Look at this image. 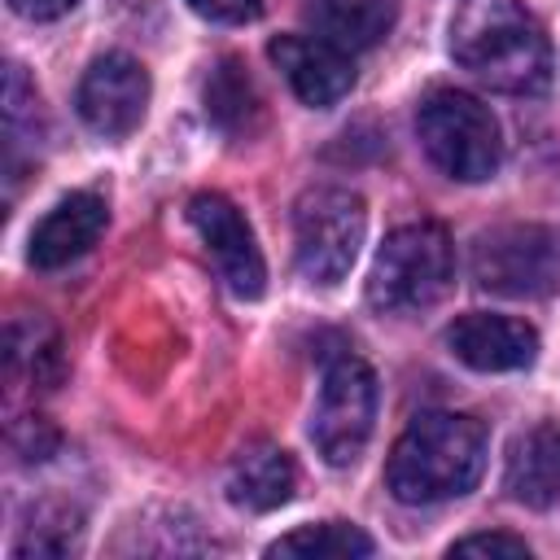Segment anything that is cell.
I'll return each mask as SVG.
<instances>
[{
    "label": "cell",
    "instance_id": "6da1fadb",
    "mask_svg": "<svg viewBox=\"0 0 560 560\" xmlns=\"http://www.w3.org/2000/svg\"><path fill=\"white\" fill-rule=\"evenodd\" d=\"M451 57L508 96H538L551 83L547 31L516 0H459L451 13Z\"/></svg>",
    "mask_w": 560,
    "mask_h": 560
},
{
    "label": "cell",
    "instance_id": "7a4b0ae2",
    "mask_svg": "<svg viewBox=\"0 0 560 560\" xmlns=\"http://www.w3.org/2000/svg\"><path fill=\"white\" fill-rule=\"evenodd\" d=\"M486 472V429L464 411H420L385 459V486L398 503H446Z\"/></svg>",
    "mask_w": 560,
    "mask_h": 560
},
{
    "label": "cell",
    "instance_id": "3957f363",
    "mask_svg": "<svg viewBox=\"0 0 560 560\" xmlns=\"http://www.w3.org/2000/svg\"><path fill=\"white\" fill-rule=\"evenodd\" d=\"M455 280V249L442 223H402L394 228L368 276V302L385 315H416L446 298Z\"/></svg>",
    "mask_w": 560,
    "mask_h": 560
},
{
    "label": "cell",
    "instance_id": "277c9868",
    "mask_svg": "<svg viewBox=\"0 0 560 560\" xmlns=\"http://www.w3.org/2000/svg\"><path fill=\"white\" fill-rule=\"evenodd\" d=\"M416 136L429 162L459 184H481L499 171L503 158L499 122L477 96L459 88H433L416 105Z\"/></svg>",
    "mask_w": 560,
    "mask_h": 560
},
{
    "label": "cell",
    "instance_id": "5b68a950",
    "mask_svg": "<svg viewBox=\"0 0 560 560\" xmlns=\"http://www.w3.org/2000/svg\"><path fill=\"white\" fill-rule=\"evenodd\" d=\"M368 232L363 197L350 188H306L293 206V262L311 284H341Z\"/></svg>",
    "mask_w": 560,
    "mask_h": 560
},
{
    "label": "cell",
    "instance_id": "8992f818",
    "mask_svg": "<svg viewBox=\"0 0 560 560\" xmlns=\"http://www.w3.org/2000/svg\"><path fill=\"white\" fill-rule=\"evenodd\" d=\"M376 424V376L359 354H332L324 363L319 398L311 407V442L324 464L346 468L363 455Z\"/></svg>",
    "mask_w": 560,
    "mask_h": 560
},
{
    "label": "cell",
    "instance_id": "52a82bcc",
    "mask_svg": "<svg viewBox=\"0 0 560 560\" xmlns=\"http://www.w3.org/2000/svg\"><path fill=\"white\" fill-rule=\"evenodd\" d=\"M472 280L499 298H542L560 284V232L538 223L490 228L472 245Z\"/></svg>",
    "mask_w": 560,
    "mask_h": 560
},
{
    "label": "cell",
    "instance_id": "ba28073f",
    "mask_svg": "<svg viewBox=\"0 0 560 560\" xmlns=\"http://www.w3.org/2000/svg\"><path fill=\"white\" fill-rule=\"evenodd\" d=\"M188 223L197 228V236L206 241V254L214 258L223 284L254 302L262 298L267 289V267H262V254H258V241L249 232V223L241 219V210L223 197V192H197L188 201Z\"/></svg>",
    "mask_w": 560,
    "mask_h": 560
},
{
    "label": "cell",
    "instance_id": "9c48e42d",
    "mask_svg": "<svg viewBox=\"0 0 560 560\" xmlns=\"http://www.w3.org/2000/svg\"><path fill=\"white\" fill-rule=\"evenodd\" d=\"M74 105H79V118L96 136H109V140L131 136L144 118V105H149V74L136 57L105 52L83 70Z\"/></svg>",
    "mask_w": 560,
    "mask_h": 560
},
{
    "label": "cell",
    "instance_id": "30bf717a",
    "mask_svg": "<svg viewBox=\"0 0 560 560\" xmlns=\"http://www.w3.org/2000/svg\"><path fill=\"white\" fill-rule=\"evenodd\" d=\"M267 57L284 74L293 96L302 105H311V109H328V105H337L354 88L350 52L332 48L319 35H276L267 44Z\"/></svg>",
    "mask_w": 560,
    "mask_h": 560
},
{
    "label": "cell",
    "instance_id": "8fae6325",
    "mask_svg": "<svg viewBox=\"0 0 560 560\" xmlns=\"http://www.w3.org/2000/svg\"><path fill=\"white\" fill-rule=\"evenodd\" d=\"M446 346L472 372H521L538 354V332L512 315L468 311L446 328Z\"/></svg>",
    "mask_w": 560,
    "mask_h": 560
},
{
    "label": "cell",
    "instance_id": "7c38bea8",
    "mask_svg": "<svg viewBox=\"0 0 560 560\" xmlns=\"http://www.w3.org/2000/svg\"><path fill=\"white\" fill-rule=\"evenodd\" d=\"M105 223H109V210L96 192H66L31 232V245H26L31 267H39V271L70 267L101 241Z\"/></svg>",
    "mask_w": 560,
    "mask_h": 560
},
{
    "label": "cell",
    "instance_id": "4fadbf2b",
    "mask_svg": "<svg viewBox=\"0 0 560 560\" xmlns=\"http://www.w3.org/2000/svg\"><path fill=\"white\" fill-rule=\"evenodd\" d=\"M503 490L525 508H551L560 499V429L534 424L512 438L503 464Z\"/></svg>",
    "mask_w": 560,
    "mask_h": 560
},
{
    "label": "cell",
    "instance_id": "5bb4252c",
    "mask_svg": "<svg viewBox=\"0 0 560 560\" xmlns=\"http://www.w3.org/2000/svg\"><path fill=\"white\" fill-rule=\"evenodd\" d=\"M293 486H298V468H293L289 451H280L276 442L245 446L228 468V499L245 512H271L280 503H289Z\"/></svg>",
    "mask_w": 560,
    "mask_h": 560
},
{
    "label": "cell",
    "instance_id": "9a60e30c",
    "mask_svg": "<svg viewBox=\"0 0 560 560\" xmlns=\"http://www.w3.org/2000/svg\"><path fill=\"white\" fill-rule=\"evenodd\" d=\"M306 26L341 52L376 48L394 26V0H306Z\"/></svg>",
    "mask_w": 560,
    "mask_h": 560
},
{
    "label": "cell",
    "instance_id": "2e32d148",
    "mask_svg": "<svg viewBox=\"0 0 560 560\" xmlns=\"http://www.w3.org/2000/svg\"><path fill=\"white\" fill-rule=\"evenodd\" d=\"M206 118L223 136H254L262 122V96L236 57H223L206 79Z\"/></svg>",
    "mask_w": 560,
    "mask_h": 560
},
{
    "label": "cell",
    "instance_id": "e0dca14e",
    "mask_svg": "<svg viewBox=\"0 0 560 560\" xmlns=\"http://www.w3.org/2000/svg\"><path fill=\"white\" fill-rule=\"evenodd\" d=\"M372 551H376V542L350 521L302 525L267 547V556H302V560H350V556H372Z\"/></svg>",
    "mask_w": 560,
    "mask_h": 560
},
{
    "label": "cell",
    "instance_id": "ac0fdd59",
    "mask_svg": "<svg viewBox=\"0 0 560 560\" xmlns=\"http://www.w3.org/2000/svg\"><path fill=\"white\" fill-rule=\"evenodd\" d=\"M451 556H529V547L525 538H512V534H468L451 542Z\"/></svg>",
    "mask_w": 560,
    "mask_h": 560
},
{
    "label": "cell",
    "instance_id": "d6986e66",
    "mask_svg": "<svg viewBox=\"0 0 560 560\" xmlns=\"http://www.w3.org/2000/svg\"><path fill=\"white\" fill-rule=\"evenodd\" d=\"M188 9L223 26H245L262 13V0H188Z\"/></svg>",
    "mask_w": 560,
    "mask_h": 560
},
{
    "label": "cell",
    "instance_id": "ffe728a7",
    "mask_svg": "<svg viewBox=\"0 0 560 560\" xmlns=\"http://www.w3.org/2000/svg\"><path fill=\"white\" fill-rule=\"evenodd\" d=\"M9 4H13V13H22L31 22H52V18L70 13L79 0H9Z\"/></svg>",
    "mask_w": 560,
    "mask_h": 560
}]
</instances>
